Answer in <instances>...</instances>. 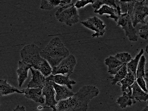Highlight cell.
<instances>
[{
    "mask_svg": "<svg viewBox=\"0 0 148 111\" xmlns=\"http://www.w3.org/2000/svg\"><path fill=\"white\" fill-rule=\"evenodd\" d=\"M71 0H61L60 5L59 6L63 7L71 3Z\"/></svg>",
    "mask_w": 148,
    "mask_h": 111,
    "instance_id": "cell-31",
    "label": "cell"
},
{
    "mask_svg": "<svg viewBox=\"0 0 148 111\" xmlns=\"http://www.w3.org/2000/svg\"><path fill=\"white\" fill-rule=\"evenodd\" d=\"M140 36L143 39H147L148 38V20L147 23L145 25L139 28V32Z\"/></svg>",
    "mask_w": 148,
    "mask_h": 111,
    "instance_id": "cell-28",
    "label": "cell"
},
{
    "mask_svg": "<svg viewBox=\"0 0 148 111\" xmlns=\"http://www.w3.org/2000/svg\"><path fill=\"white\" fill-rule=\"evenodd\" d=\"M129 91L123 92V96L119 97L116 103L119 105L120 108L122 109L126 108L127 106H132L133 104L132 98V89L130 87L128 88Z\"/></svg>",
    "mask_w": 148,
    "mask_h": 111,
    "instance_id": "cell-18",
    "label": "cell"
},
{
    "mask_svg": "<svg viewBox=\"0 0 148 111\" xmlns=\"http://www.w3.org/2000/svg\"><path fill=\"white\" fill-rule=\"evenodd\" d=\"M32 79L27 84V88L43 89L46 84V78L39 70L30 69Z\"/></svg>",
    "mask_w": 148,
    "mask_h": 111,
    "instance_id": "cell-10",
    "label": "cell"
},
{
    "mask_svg": "<svg viewBox=\"0 0 148 111\" xmlns=\"http://www.w3.org/2000/svg\"><path fill=\"white\" fill-rule=\"evenodd\" d=\"M32 67L31 65L23 60L18 61V67L16 72L18 76V80L20 88L22 87L25 81L27 79L29 70Z\"/></svg>",
    "mask_w": 148,
    "mask_h": 111,
    "instance_id": "cell-15",
    "label": "cell"
},
{
    "mask_svg": "<svg viewBox=\"0 0 148 111\" xmlns=\"http://www.w3.org/2000/svg\"><path fill=\"white\" fill-rule=\"evenodd\" d=\"M58 20L61 23L71 26L79 22V16L73 3L66 5L58 9L55 13Z\"/></svg>",
    "mask_w": 148,
    "mask_h": 111,
    "instance_id": "cell-4",
    "label": "cell"
},
{
    "mask_svg": "<svg viewBox=\"0 0 148 111\" xmlns=\"http://www.w3.org/2000/svg\"><path fill=\"white\" fill-rule=\"evenodd\" d=\"M13 111H26V108L24 106H17L15 109Z\"/></svg>",
    "mask_w": 148,
    "mask_h": 111,
    "instance_id": "cell-32",
    "label": "cell"
},
{
    "mask_svg": "<svg viewBox=\"0 0 148 111\" xmlns=\"http://www.w3.org/2000/svg\"><path fill=\"white\" fill-rule=\"evenodd\" d=\"M42 49L36 45L30 44L25 46L20 51L22 60L32 66L34 69L39 70L45 77L52 73V68L48 62L40 55Z\"/></svg>",
    "mask_w": 148,
    "mask_h": 111,
    "instance_id": "cell-2",
    "label": "cell"
},
{
    "mask_svg": "<svg viewBox=\"0 0 148 111\" xmlns=\"http://www.w3.org/2000/svg\"><path fill=\"white\" fill-rule=\"evenodd\" d=\"M146 59L144 56H142L137 66L136 76L137 78L138 77H144L145 76V66Z\"/></svg>",
    "mask_w": 148,
    "mask_h": 111,
    "instance_id": "cell-26",
    "label": "cell"
},
{
    "mask_svg": "<svg viewBox=\"0 0 148 111\" xmlns=\"http://www.w3.org/2000/svg\"><path fill=\"white\" fill-rule=\"evenodd\" d=\"M114 0H95V2L92 4V7L95 10H98L102 5H104L109 6H113L116 8L117 7Z\"/></svg>",
    "mask_w": 148,
    "mask_h": 111,
    "instance_id": "cell-25",
    "label": "cell"
},
{
    "mask_svg": "<svg viewBox=\"0 0 148 111\" xmlns=\"http://www.w3.org/2000/svg\"><path fill=\"white\" fill-rule=\"evenodd\" d=\"M60 0H42L41 2L40 8L43 10H51L59 6Z\"/></svg>",
    "mask_w": 148,
    "mask_h": 111,
    "instance_id": "cell-24",
    "label": "cell"
},
{
    "mask_svg": "<svg viewBox=\"0 0 148 111\" xmlns=\"http://www.w3.org/2000/svg\"><path fill=\"white\" fill-rule=\"evenodd\" d=\"M144 52L143 49H141L139 53L136 56L134 59H132V60L129 63L127 64L128 72L131 73L134 75L136 79V72L137 66H138L141 57L142 56L143 54L144 53Z\"/></svg>",
    "mask_w": 148,
    "mask_h": 111,
    "instance_id": "cell-20",
    "label": "cell"
},
{
    "mask_svg": "<svg viewBox=\"0 0 148 111\" xmlns=\"http://www.w3.org/2000/svg\"><path fill=\"white\" fill-rule=\"evenodd\" d=\"M56 92V100L59 102L72 97L74 95L71 90L64 86L59 85L53 81H49Z\"/></svg>",
    "mask_w": 148,
    "mask_h": 111,
    "instance_id": "cell-11",
    "label": "cell"
},
{
    "mask_svg": "<svg viewBox=\"0 0 148 111\" xmlns=\"http://www.w3.org/2000/svg\"><path fill=\"white\" fill-rule=\"evenodd\" d=\"M81 23L85 27L96 32L92 35V38L103 36L105 32L106 25L104 24L103 22L97 17L95 16L88 18L86 21H82Z\"/></svg>",
    "mask_w": 148,
    "mask_h": 111,
    "instance_id": "cell-8",
    "label": "cell"
},
{
    "mask_svg": "<svg viewBox=\"0 0 148 111\" xmlns=\"http://www.w3.org/2000/svg\"><path fill=\"white\" fill-rule=\"evenodd\" d=\"M95 1V0H80L77 1L75 6L76 8H80L84 7L88 3H91L92 4Z\"/></svg>",
    "mask_w": 148,
    "mask_h": 111,
    "instance_id": "cell-29",
    "label": "cell"
},
{
    "mask_svg": "<svg viewBox=\"0 0 148 111\" xmlns=\"http://www.w3.org/2000/svg\"><path fill=\"white\" fill-rule=\"evenodd\" d=\"M137 79L131 73L128 72L125 79L117 83V85L121 86L122 92H127L128 88L133 85Z\"/></svg>",
    "mask_w": 148,
    "mask_h": 111,
    "instance_id": "cell-21",
    "label": "cell"
},
{
    "mask_svg": "<svg viewBox=\"0 0 148 111\" xmlns=\"http://www.w3.org/2000/svg\"><path fill=\"white\" fill-rule=\"evenodd\" d=\"M46 80L53 82L60 85L66 86L70 90L72 89V85L76 84V82L69 79V76H65L61 74L55 75H51L46 77Z\"/></svg>",
    "mask_w": 148,
    "mask_h": 111,
    "instance_id": "cell-13",
    "label": "cell"
},
{
    "mask_svg": "<svg viewBox=\"0 0 148 111\" xmlns=\"http://www.w3.org/2000/svg\"><path fill=\"white\" fill-rule=\"evenodd\" d=\"M94 12L99 14L100 15L104 14H110L109 16H107V18H110L114 19L115 22H117L121 16V8L119 5H117L116 8L113 9L106 5H103L97 10H95Z\"/></svg>",
    "mask_w": 148,
    "mask_h": 111,
    "instance_id": "cell-12",
    "label": "cell"
},
{
    "mask_svg": "<svg viewBox=\"0 0 148 111\" xmlns=\"http://www.w3.org/2000/svg\"><path fill=\"white\" fill-rule=\"evenodd\" d=\"M105 64L108 67V73L112 75H115L125 64L115 57L113 56L107 58Z\"/></svg>",
    "mask_w": 148,
    "mask_h": 111,
    "instance_id": "cell-17",
    "label": "cell"
},
{
    "mask_svg": "<svg viewBox=\"0 0 148 111\" xmlns=\"http://www.w3.org/2000/svg\"><path fill=\"white\" fill-rule=\"evenodd\" d=\"M132 89V98L133 104H135L137 101L146 102L148 100V94L145 92L138 86L136 80L131 86Z\"/></svg>",
    "mask_w": 148,
    "mask_h": 111,
    "instance_id": "cell-16",
    "label": "cell"
},
{
    "mask_svg": "<svg viewBox=\"0 0 148 111\" xmlns=\"http://www.w3.org/2000/svg\"><path fill=\"white\" fill-rule=\"evenodd\" d=\"M115 57L124 64H127L132 59L131 56L126 52L117 54Z\"/></svg>",
    "mask_w": 148,
    "mask_h": 111,
    "instance_id": "cell-27",
    "label": "cell"
},
{
    "mask_svg": "<svg viewBox=\"0 0 148 111\" xmlns=\"http://www.w3.org/2000/svg\"><path fill=\"white\" fill-rule=\"evenodd\" d=\"M128 73L127 64H125L114 77H110L112 85H115L125 79Z\"/></svg>",
    "mask_w": 148,
    "mask_h": 111,
    "instance_id": "cell-23",
    "label": "cell"
},
{
    "mask_svg": "<svg viewBox=\"0 0 148 111\" xmlns=\"http://www.w3.org/2000/svg\"><path fill=\"white\" fill-rule=\"evenodd\" d=\"M40 55L53 68L69 56L70 53L60 38L55 37L41 51Z\"/></svg>",
    "mask_w": 148,
    "mask_h": 111,
    "instance_id": "cell-3",
    "label": "cell"
},
{
    "mask_svg": "<svg viewBox=\"0 0 148 111\" xmlns=\"http://www.w3.org/2000/svg\"><path fill=\"white\" fill-rule=\"evenodd\" d=\"M46 84L42 89L43 96L45 97V108H51L52 111H56V106L58 102L56 100V92L50 82L46 80Z\"/></svg>",
    "mask_w": 148,
    "mask_h": 111,
    "instance_id": "cell-9",
    "label": "cell"
},
{
    "mask_svg": "<svg viewBox=\"0 0 148 111\" xmlns=\"http://www.w3.org/2000/svg\"><path fill=\"white\" fill-rule=\"evenodd\" d=\"M145 1H136L131 15L133 25L135 27L139 23H145V18L148 15V6Z\"/></svg>",
    "mask_w": 148,
    "mask_h": 111,
    "instance_id": "cell-7",
    "label": "cell"
},
{
    "mask_svg": "<svg viewBox=\"0 0 148 111\" xmlns=\"http://www.w3.org/2000/svg\"><path fill=\"white\" fill-rule=\"evenodd\" d=\"M26 98L34 100L37 103H44L45 100L43 97L42 89L40 88H26L22 90Z\"/></svg>",
    "mask_w": 148,
    "mask_h": 111,
    "instance_id": "cell-14",
    "label": "cell"
},
{
    "mask_svg": "<svg viewBox=\"0 0 148 111\" xmlns=\"http://www.w3.org/2000/svg\"><path fill=\"white\" fill-rule=\"evenodd\" d=\"M144 79H145V81H146V84L147 90V93L148 94V80H147V79H145V78H144Z\"/></svg>",
    "mask_w": 148,
    "mask_h": 111,
    "instance_id": "cell-35",
    "label": "cell"
},
{
    "mask_svg": "<svg viewBox=\"0 0 148 111\" xmlns=\"http://www.w3.org/2000/svg\"><path fill=\"white\" fill-rule=\"evenodd\" d=\"M121 5V11L122 14H127L131 15L136 1H117Z\"/></svg>",
    "mask_w": 148,
    "mask_h": 111,
    "instance_id": "cell-22",
    "label": "cell"
},
{
    "mask_svg": "<svg viewBox=\"0 0 148 111\" xmlns=\"http://www.w3.org/2000/svg\"><path fill=\"white\" fill-rule=\"evenodd\" d=\"M146 51L148 55V44L146 46Z\"/></svg>",
    "mask_w": 148,
    "mask_h": 111,
    "instance_id": "cell-37",
    "label": "cell"
},
{
    "mask_svg": "<svg viewBox=\"0 0 148 111\" xmlns=\"http://www.w3.org/2000/svg\"><path fill=\"white\" fill-rule=\"evenodd\" d=\"M146 102L147 104V105L146 107L141 111H148V100Z\"/></svg>",
    "mask_w": 148,
    "mask_h": 111,
    "instance_id": "cell-34",
    "label": "cell"
},
{
    "mask_svg": "<svg viewBox=\"0 0 148 111\" xmlns=\"http://www.w3.org/2000/svg\"><path fill=\"white\" fill-rule=\"evenodd\" d=\"M144 78L148 80V62L145 65V76Z\"/></svg>",
    "mask_w": 148,
    "mask_h": 111,
    "instance_id": "cell-33",
    "label": "cell"
},
{
    "mask_svg": "<svg viewBox=\"0 0 148 111\" xmlns=\"http://www.w3.org/2000/svg\"><path fill=\"white\" fill-rule=\"evenodd\" d=\"M136 82L140 88L145 92H147L146 81L144 77H138L136 79Z\"/></svg>",
    "mask_w": 148,
    "mask_h": 111,
    "instance_id": "cell-30",
    "label": "cell"
},
{
    "mask_svg": "<svg viewBox=\"0 0 148 111\" xmlns=\"http://www.w3.org/2000/svg\"><path fill=\"white\" fill-rule=\"evenodd\" d=\"M77 61L76 58L71 55L62 61L58 66L52 68V75L61 74L69 76L73 73Z\"/></svg>",
    "mask_w": 148,
    "mask_h": 111,
    "instance_id": "cell-6",
    "label": "cell"
},
{
    "mask_svg": "<svg viewBox=\"0 0 148 111\" xmlns=\"http://www.w3.org/2000/svg\"><path fill=\"white\" fill-rule=\"evenodd\" d=\"M117 23V26H121L122 29L125 30V35L130 40L133 42L138 40L137 30L133 26L130 14L127 13L121 14Z\"/></svg>",
    "mask_w": 148,
    "mask_h": 111,
    "instance_id": "cell-5",
    "label": "cell"
},
{
    "mask_svg": "<svg viewBox=\"0 0 148 111\" xmlns=\"http://www.w3.org/2000/svg\"><path fill=\"white\" fill-rule=\"evenodd\" d=\"M144 3L145 4V5H147V6H148V0H146V1H144Z\"/></svg>",
    "mask_w": 148,
    "mask_h": 111,
    "instance_id": "cell-36",
    "label": "cell"
},
{
    "mask_svg": "<svg viewBox=\"0 0 148 111\" xmlns=\"http://www.w3.org/2000/svg\"><path fill=\"white\" fill-rule=\"evenodd\" d=\"M99 93L98 88L95 86H84L72 97L58 102L56 111H87L88 104Z\"/></svg>",
    "mask_w": 148,
    "mask_h": 111,
    "instance_id": "cell-1",
    "label": "cell"
},
{
    "mask_svg": "<svg viewBox=\"0 0 148 111\" xmlns=\"http://www.w3.org/2000/svg\"><path fill=\"white\" fill-rule=\"evenodd\" d=\"M14 92L23 93L22 90H20L7 83V80H0V95L1 96H6Z\"/></svg>",
    "mask_w": 148,
    "mask_h": 111,
    "instance_id": "cell-19",
    "label": "cell"
}]
</instances>
